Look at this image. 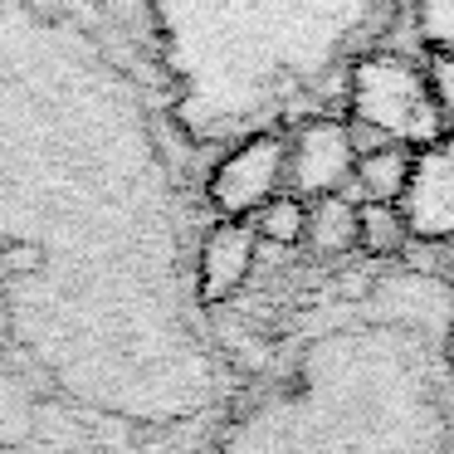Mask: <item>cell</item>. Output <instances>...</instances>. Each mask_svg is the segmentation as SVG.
Masks as SVG:
<instances>
[{"label": "cell", "instance_id": "obj_1", "mask_svg": "<svg viewBox=\"0 0 454 454\" xmlns=\"http://www.w3.org/2000/svg\"><path fill=\"white\" fill-rule=\"evenodd\" d=\"M0 308L93 411L167 425L220 391L147 98L74 20L20 0H0Z\"/></svg>", "mask_w": 454, "mask_h": 454}, {"label": "cell", "instance_id": "obj_2", "mask_svg": "<svg viewBox=\"0 0 454 454\" xmlns=\"http://www.w3.org/2000/svg\"><path fill=\"white\" fill-rule=\"evenodd\" d=\"M206 454H454V288L411 264L342 278Z\"/></svg>", "mask_w": 454, "mask_h": 454}, {"label": "cell", "instance_id": "obj_3", "mask_svg": "<svg viewBox=\"0 0 454 454\" xmlns=\"http://www.w3.org/2000/svg\"><path fill=\"white\" fill-rule=\"evenodd\" d=\"M167 113L191 142H245L323 118L352 64L376 50L395 0H147Z\"/></svg>", "mask_w": 454, "mask_h": 454}, {"label": "cell", "instance_id": "obj_4", "mask_svg": "<svg viewBox=\"0 0 454 454\" xmlns=\"http://www.w3.org/2000/svg\"><path fill=\"white\" fill-rule=\"evenodd\" d=\"M342 98H347V108H352L356 128L381 132L391 147L425 152L444 137L430 79H425V69H415L405 54H386V50L362 54V59L352 64V74H347V83H342Z\"/></svg>", "mask_w": 454, "mask_h": 454}, {"label": "cell", "instance_id": "obj_5", "mask_svg": "<svg viewBox=\"0 0 454 454\" xmlns=\"http://www.w3.org/2000/svg\"><path fill=\"white\" fill-rule=\"evenodd\" d=\"M288 181V132H254V137L235 142L225 157L215 161L206 181V200L220 220H254L274 196H284Z\"/></svg>", "mask_w": 454, "mask_h": 454}, {"label": "cell", "instance_id": "obj_6", "mask_svg": "<svg viewBox=\"0 0 454 454\" xmlns=\"http://www.w3.org/2000/svg\"><path fill=\"white\" fill-rule=\"evenodd\" d=\"M356 171L352 128L342 118H303L288 132V186L298 200L342 196V186Z\"/></svg>", "mask_w": 454, "mask_h": 454}, {"label": "cell", "instance_id": "obj_7", "mask_svg": "<svg viewBox=\"0 0 454 454\" xmlns=\"http://www.w3.org/2000/svg\"><path fill=\"white\" fill-rule=\"evenodd\" d=\"M395 210H401L411 239H425V245L454 239V132H444L434 147L415 152L411 186Z\"/></svg>", "mask_w": 454, "mask_h": 454}, {"label": "cell", "instance_id": "obj_8", "mask_svg": "<svg viewBox=\"0 0 454 454\" xmlns=\"http://www.w3.org/2000/svg\"><path fill=\"white\" fill-rule=\"evenodd\" d=\"M259 259V235L249 220H220L196 254V303L200 308H220L249 284Z\"/></svg>", "mask_w": 454, "mask_h": 454}, {"label": "cell", "instance_id": "obj_9", "mask_svg": "<svg viewBox=\"0 0 454 454\" xmlns=\"http://www.w3.org/2000/svg\"><path fill=\"white\" fill-rule=\"evenodd\" d=\"M303 245L323 259H342L356 249V200L347 196H323L308 200V225H303Z\"/></svg>", "mask_w": 454, "mask_h": 454}, {"label": "cell", "instance_id": "obj_10", "mask_svg": "<svg viewBox=\"0 0 454 454\" xmlns=\"http://www.w3.org/2000/svg\"><path fill=\"white\" fill-rule=\"evenodd\" d=\"M411 161H415V152H405V147H381V152L356 157L352 181L362 186L356 206H401L405 186H411Z\"/></svg>", "mask_w": 454, "mask_h": 454}, {"label": "cell", "instance_id": "obj_11", "mask_svg": "<svg viewBox=\"0 0 454 454\" xmlns=\"http://www.w3.org/2000/svg\"><path fill=\"white\" fill-rule=\"evenodd\" d=\"M405 239H411V230H405V220L395 206H356V249H362L366 259L395 264Z\"/></svg>", "mask_w": 454, "mask_h": 454}, {"label": "cell", "instance_id": "obj_12", "mask_svg": "<svg viewBox=\"0 0 454 454\" xmlns=\"http://www.w3.org/2000/svg\"><path fill=\"white\" fill-rule=\"evenodd\" d=\"M40 425V411H35L30 386L20 381L15 372H0V444H25Z\"/></svg>", "mask_w": 454, "mask_h": 454}, {"label": "cell", "instance_id": "obj_13", "mask_svg": "<svg viewBox=\"0 0 454 454\" xmlns=\"http://www.w3.org/2000/svg\"><path fill=\"white\" fill-rule=\"evenodd\" d=\"M254 235H259V245H278V249H294V245H303V225H308V200H298V196H274L264 210H259L254 220Z\"/></svg>", "mask_w": 454, "mask_h": 454}, {"label": "cell", "instance_id": "obj_14", "mask_svg": "<svg viewBox=\"0 0 454 454\" xmlns=\"http://www.w3.org/2000/svg\"><path fill=\"white\" fill-rule=\"evenodd\" d=\"M415 15H420V40L434 54H454V0H420Z\"/></svg>", "mask_w": 454, "mask_h": 454}, {"label": "cell", "instance_id": "obj_15", "mask_svg": "<svg viewBox=\"0 0 454 454\" xmlns=\"http://www.w3.org/2000/svg\"><path fill=\"white\" fill-rule=\"evenodd\" d=\"M425 79H430V93H434V108H440L444 132H454V54H434L430 69H425Z\"/></svg>", "mask_w": 454, "mask_h": 454}]
</instances>
